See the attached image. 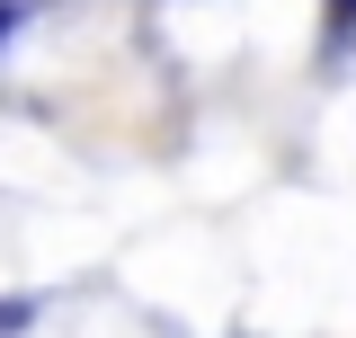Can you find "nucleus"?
Instances as JSON below:
<instances>
[{
  "label": "nucleus",
  "mask_w": 356,
  "mask_h": 338,
  "mask_svg": "<svg viewBox=\"0 0 356 338\" xmlns=\"http://www.w3.org/2000/svg\"><path fill=\"white\" fill-rule=\"evenodd\" d=\"M339 9H356V0H339Z\"/></svg>",
  "instance_id": "nucleus-2"
},
{
  "label": "nucleus",
  "mask_w": 356,
  "mask_h": 338,
  "mask_svg": "<svg viewBox=\"0 0 356 338\" xmlns=\"http://www.w3.org/2000/svg\"><path fill=\"white\" fill-rule=\"evenodd\" d=\"M9 27H18V0H0V36H9Z\"/></svg>",
  "instance_id": "nucleus-1"
}]
</instances>
